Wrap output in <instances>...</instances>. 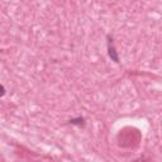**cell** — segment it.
<instances>
[{
    "label": "cell",
    "mask_w": 162,
    "mask_h": 162,
    "mask_svg": "<svg viewBox=\"0 0 162 162\" xmlns=\"http://www.w3.org/2000/svg\"><path fill=\"white\" fill-rule=\"evenodd\" d=\"M108 50H109V56H110V58H111L113 61H115V62H119V57H118V55H117V52H115V48L113 47V45H111V41H109Z\"/></svg>",
    "instance_id": "1"
},
{
    "label": "cell",
    "mask_w": 162,
    "mask_h": 162,
    "mask_svg": "<svg viewBox=\"0 0 162 162\" xmlns=\"http://www.w3.org/2000/svg\"><path fill=\"white\" fill-rule=\"evenodd\" d=\"M4 94H5V89L4 86H2V96H4Z\"/></svg>",
    "instance_id": "3"
},
{
    "label": "cell",
    "mask_w": 162,
    "mask_h": 162,
    "mask_svg": "<svg viewBox=\"0 0 162 162\" xmlns=\"http://www.w3.org/2000/svg\"><path fill=\"white\" fill-rule=\"evenodd\" d=\"M71 124H77V125H84V118H77V119H71L70 121Z\"/></svg>",
    "instance_id": "2"
}]
</instances>
